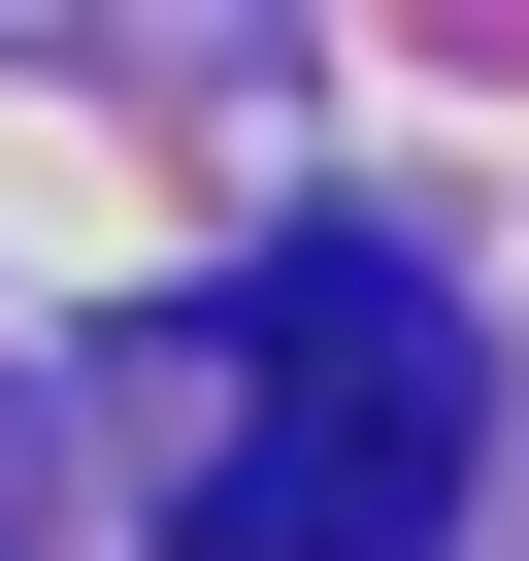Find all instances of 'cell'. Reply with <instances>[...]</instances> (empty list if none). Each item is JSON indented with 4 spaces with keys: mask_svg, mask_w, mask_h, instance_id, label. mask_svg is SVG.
Returning a JSON list of instances; mask_svg holds the SVG:
<instances>
[{
    "mask_svg": "<svg viewBox=\"0 0 529 561\" xmlns=\"http://www.w3.org/2000/svg\"><path fill=\"white\" fill-rule=\"evenodd\" d=\"M199 462H166V561H430L463 462H496V364L397 231H299V264H232V298L166 331Z\"/></svg>",
    "mask_w": 529,
    "mask_h": 561,
    "instance_id": "cell-1",
    "label": "cell"
}]
</instances>
